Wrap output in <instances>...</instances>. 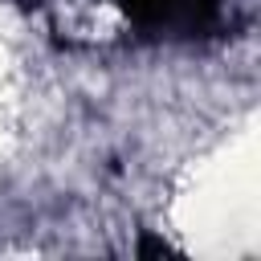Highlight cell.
<instances>
[{
  "instance_id": "cell-1",
  "label": "cell",
  "mask_w": 261,
  "mask_h": 261,
  "mask_svg": "<svg viewBox=\"0 0 261 261\" xmlns=\"http://www.w3.org/2000/svg\"><path fill=\"white\" fill-rule=\"evenodd\" d=\"M8 98V53H4V45H0V102Z\"/></svg>"
}]
</instances>
